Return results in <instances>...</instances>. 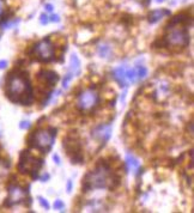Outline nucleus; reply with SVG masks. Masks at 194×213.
Masks as SVG:
<instances>
[{
	"mask_svg": "<svg viewBox=\"0 0 194 213\" xmlns=\"http://www.w3.org/2000/svg\"><path fill=\"white\" fill-rule=\"evenodd\" d=\"M6 96L11 102L21 105H30L33 103V88L24 73L11 72L9 74L6 79Z\"/></svg>",
	"mask_w": 194,
	"mask_h": 213,
	"instance_id": "nucleus-1",
	"label": "nucleus"
},
{
	"mask_svg": "<svg viewBox=\"0 0 194 213\" xmlns=\"http://www.w3.org/2000/svg\"><path fill=\"white\" fill-rule=\"evenodd\" d=\"M119 184V177L114 175L109 165L101 161V163L91 171H89L83 178V192H90L94 189H113Z\"/></svg>",
	"mask_w": 194,
	"mask_h": 213,
	"instance_id": "nucleus-2",
	"label": "nucleus"
},
{
	"mask_svg": "<svg viewBox=\"0 0 194 213\" xmlns=\"http://www.w3.org/2000/svg\"><path fill=\"white\" fill-rule=\"evenodd\" d=\"M55 137H56V128L54 127H48L46 129L42 128L34 132L29 137V145L43 153H47L52 149Z\"/></svg>",
	"mask_w": 194,
	"mask_h": 213,
	"instance_id": "nucleus-3",
	"label": "nucleus"
},
{
	"mask_svg": "<svg viewBox=\"0 0 194 213\" xmlns=\"http://www.w3.org/2000/svg\"><path fill=\"white\" fill-rule=\"evenodd\" d=\"M43 163H45L43 159H40V158L31 156L29 151H23L21 153L18 169L21 173L28 174V175L31 176V178L37 180L40 177L38 173H40L41 168L43 166Z\"/></svg>",
	"mask_w": 194,
	"mask_h": 213,
	"instance_id": "nucleus-4",
	"label": "nucleus"
},
{
	"mask_svg": "<svg viewBox=\"0 0 194 213\" xmlns=\"http://www.w3.org/2000/svg\"><path fill=\"white\" fill-rule=\"evenodd\" d=\"M165 46L173 47H186L189 43V34L186 28L179 26L176 23H171L169 26V32L164 38Z\"/></svg>",
	"mask_w": 194,
	"mask_h": 213,
	"instance_id": "nucleus-5",
	"label": "nucleus"
},
{
	"mask_svg": "<svg viewBox=\"0 0 194 213\" xmlns=\"http://www.w3.org/2000/svg\"><path fill=\"white\" fill-rule=\"evenodd\" d=\"M98 103H99V95L92 88L82 91L77 97V108L83 113L92 112L95 108H97Z\"/></svg>",
	"mask_w": 194,
	"mask_h": 213,
	"instance_id": "nucleus-6",
	"label": "nucleus"
},
{
	"mask_svg": "<svg viewBox=\"0 0 194 213\" xmlns=\"http://www.w3.org/2000/svg\"><path fill=\"white\" fill-rule=\"evenodd\" d=\"M34 55L38 61L50 63L55 59L54 46L49 38H45L34 46Z\"/></svg>",
	"mask_w": 194,
	"mask_h": 213,
	"instance_id": "nucleus-7",
	"label": "nucleus"
},
{
	"mask_svg": "<svg viewBox=\"0 0 194 213\" xmlns=\"http://www.w3.org/2000/svg\"><path fill=\"white\" fill-rule=\"evenodd\" d=\"M62 146L65 147V150L67 151L68 154H72L71 161L74 164H83L84 163V156L82 153V144L76 140V139L67 137L64 140Z\"/></svg>",
	"mask_w": 194,
	"mask_h": 213,
	"instance_id": "nucleus-8",
	"label": "nucleus"
},
{
	"mask_svg": "<svg viewBox=\"0 0 194 213\" xmlns=\"http://www.w3.org/2000/svg\"><path fill=\"white\" fill-rule=\"evenodd\" d=\"M26 198V190L19 186H11L9 188V198L6 199V205L7 206H13L23 202Z\"/></svg>",
	"mask_w": 194,
	"mask_h": 213,
	"instance_id": "nucleus-9",
	"label": "nucleus"
},
{
	"mask_svg": "<svg viewBox=\"0 0 194 213\" xmlns=\"http://www.w3.org/2000/svg\"><path fill=\"white\" fill-rule=\"evenodd\" d=\"M91 137L99 141V143H107L111 137V126L110 125H99L94 128L91 132Z\"/></svg>",
	"mask_w": 194,
	"mask_h": 213,
	"instance_id": "nucleus-10",
	"label": "nucleus"
},
{
	"mask_svg": "<svg viewBox=\"0 0 194 213\" xmlns=\"http://www.w3.org/2000/svg\"><path fill=\"white\" fill-rule=\"evenodd\" d=\"M126 66H119L116 67L114 71H113V77L114 79L118 82V84L122 86V88H126L128 84L126 82Z\"/></svg>",
	"mask_w": 194,
	"mask_h": 213,
	"instance_id": "nucleus-11",
	"label": "nucleus"
},
{
	"mask_svg": "<svg viewBox=\"0 0 194 213\" xmlns=\"http://www.w3.org/2000/svg\"><path fill=\"white\" fill-rule=\"evenodd\" d=\"M126 166H127V170L131 171L132 174H138V171L140 169V163L134 156L127 154L126 156Z\"/></svg>",
	"mask_w": 194,
	"mask_h": 213,
	"instance_id": "nucleus-12",
	"label": "nucleus"
},
{
	"mask_svg": "<svg viewBox=\"0 0 194 213\" xmlns=\"http://www.w3.org/2000/svg\"><path fill=\"white\" fill-rule=\"evenodd\" d=\"M40 78L43 79L49 85H55L59 80V75L54 71H42L40 73Z\"/></svg>",
	"mask_w": 194,
	"mask_h": 213,
	"instance_id": "nucleus-13",
	"label": "nucleus"
},
{
	"mask_svg": "<svg viewBox=\"0 0 194 213\" xmlns=\"http://www.w3.org/2000/svg\"><path fill=\"white\" fill-rule=\"evenodd\" d=\"M169 14L170 11H168V10H163V9L155 10V11H152L149 14V22H150V24H155V23H157L158 21H161L163 17L169 16Z\"/></svg>",
	"mask_w": 194,
	"mask_h": 213,
	"instance_id": "nucleus-14",
	"label": "nucleus"
},
{
	"mask_svg": "<svg viewBox=\"0 0 194 213\" xmlns=\"http://www.w3.org/2000/svg\"><path fill=\"white\" fill-rule=\"evenodd\" d=\"M126 82L127 84H135L139 80L138 78V73H137V68L135 67H132V68H126Z\"/></svg>",
	"mask_w": 194,
	"mask_h": 213,
	"instance_id": "nucleus-15",
	"label": "nucleus"
},
{
	"mask_svg": "<svg viewBox=\"0 0 194 213\" xmlns=\"http://www.w3.org/2000/svg\"><path fill=\"white\" fill-rule=\"evenodd\" d=\"M70 72L73 75H78L80 73V61L76 54L71 56V65H70Z\"/></svg>",
	"mask_w": 194,
	"mask_h": 213,
	"instance_id": "nucleus-16",
	"label": "nucleus"
},
{
	"mask_svg": "<svg viewBox=\"0 0 194 213\" xmlns=\"http://www.w3.org/2000/svg\"><path fill=\"white\" fill-rule=\"evenodd\" d=\"M97 53H98V55H99L101 58H108L110 55V53H111V48H110L109 44L103 43V44H101V46L97 48Z\"/></svg>",
	"mask_w": 194,
	"mask_h": 213,
	"instance_id": "nucleus-17",
	"label": "nucleus"
},
{
	"mask_svg": "<svg viewBox=\"0 0 194 213\" xmlns=\"http://www.w3.org/2000/svg\"><path fill=\"white\" fill-rule=\"evenodd\" d=\"M137 73H138V78L139 80H143L144 78H146L147 75V68L144 67V66H137Z\"/></svg>",
	"mask_w": 194,
	"mask_h": 213,
	"instance_id": "nucleus-18",
	"label": "nucleus"
},
{
	"mask_svg": "<svg viewBox=\"0 0 194 213\" xmlns=\"http://www.w3.org/2000/svg\"><path fill=\"white\" fill-rule=\"evenodd\" d=\"M73 77H74V75H73L71 72H68L67 74L64 77V80H62V88L64 89L68 88V84H70V82L73 79Z\"/></svg>",
	"mask_w": 194,
	"mask_h": 213,
	"instance_id": "nucleus-19",
	"label": "nucleus"
},
{
	"mask_svg": "<svg viewBox=\"0 0 194 213\" xmlns=\"http://www.w3.org/2000/svg\"><path fill=\"white\" fill-rule=\"evenodd\" d=\"M37 199H38V202H40V205L45 208V210H49V207H50V205L48 203V201L46 200L45 198H42V196H37Z\"/></svg>",
	"mask_w": 194,
	"mask_h": 213,
	"instance_id": "nucleus-20",
	"label": "nucleus"
},
{
	"mask_svg": "<svg viewBox=\"0 0 194 213\" xmlns=\"http://www.w3.org/2000/svg\"><path fill=\"white\" fill-rule=\"evenodd\" d=\"M64 207H65L64 201H61V200H55V201H54V208H55V210L64 211Z\"/></svg>",
	"mask_w": 194,
	"mask_h": 213,
	"instance_id": "nucleus-21",
	"label": "nucleus"
},
{
	"mask_svg": "<svg viewBox=\"0 0 194 213\" xmlns=\"http://www.w3.org/2000/svg\"><path fill=\"white\" fill-rule=\"evenodd\" d=\"M40 23H41L42 25H47L49 23V17L46 14V13L41 14V17H40Z\"/></svg>",
	"mask_w": 194,
	"mask_h": 213,
	"instance_id": "nucleus-22",
	"label": "nucleus"
},
{
	"mask_svg": "<svg viewBox=\"0 0 194 213\" xmlns=\"http://www.w3.org/2000/svg\"><path fill=\"white\" fill-rule=\"evenodd\" d=\"M30 127V122L29 121H22L21 124H19V128L21 129H28Z\"/></svg>",
	"mask_w": 194,
	"mask_h": 213,
	"instance_id": "nucleus-23",
	"label": "nucleus"
},
{
	"mask_svg": "<svg viewBox=\"0 0 194 213\" xmlns=\"http://www.w3.org/2000/svg\"><path fill=\"white\" fill-rule=\"evenodd\" d=\"M49 22H55V23H59L60 22V17L58 14H52L50 18H49Z\"/></svg>",
	"mask_w": 194,
	"mask_h": 213,
	"instance_id": "nucleus-24",
	"label": "nucleus"
},
{
	"mask_svg": "<svg viewBox=\"0 0 194 213\" xmlns=\"http://www.w3.org/2000/svg\"><path fill=\"white\" fill-rule=\"evenodd\" d=\"M45 9H46L47 12H53V11H54V6H53L52 4H46V5H45Z\"/></svg>",
	"mask_w": 194,
	"mask_h": 213,
	"instance_id": "nucleus-25",
	"label": "nucleus"
},
{
	"mask_svg": "<svg viewBox=\"0 0 194 213\" xmlns=\"http://www.w3.org/2000/svg\"><path fill=\"white\" fill-rule=\"evenodd\" d=\"M53 161L58 164V165H60V157H59L56 153H54V154H53Z\"/></svg>",
	"mask_w": 194,
	"mask_h": 213,
	"instance_id": "nucleus-26",
	"label": "nucleus"
},
{
	"mask_svg": "<svg viewBox=\"0 0 194 213\" xmlns=\"http://www.w3.org/2000/svg\"><path fill=\"white\" fill-rule=\"evenodd\" d=\"M6 66H7V61L6 60H0V70L6 68Z\"/></svg>",
	"mask_w": 194,
	"mask_h": 213,
	"instance_id": "nucleus-27",
	"label": "nucleus"
},
{
	"mask_svg": "<svg viewBox=\"0 0 194 213\" xmlns=\"http://www.w3.org/2000/svg\"><path fill=\"white\" fill-rule=\"evenodd\" d=\"M42 182H47L49 180V174H46V175H43V176H41V177H38Z\"/></svg>",
	"mask_w": 194,
	"mask_h": 213,
	"instance_id": "nucleus-28",
	"label": "nucleus"
},
{
	"mask_svg": "<svg viewBox=\"0 0 194 213\" xmlns=\"http://www.w3.org/2000/svg\"><path fill=\"white\" fill-rule=\"evenodd\" d=\"M66 188H67V192L70 193L71 190H72V181H68L67 182V186H66Z\"/></svg>",
	"mask_w": 194,
	"mask_h": 213,
	"instance_id": "nucleus-29",
	"label": "nucleus"
},
{
	"mask_svg": "<svg viewBox=\"0 0 194 213\" xmlns=\"http://www.w3.org/2000/svg\"><path fill=\"white\" fill-rule=\"evenodd\" d=\"M2 13H4V2L2 0H0V17L2 16Z\"/></svg>",
	"mask_w": 194,
	"mask_h": 213,
	"instance_id": "nucleus-30",
	"label": "nucleus"
},
{
	"mask_svg": "<svg viewBox=\"0 0 194 213\" xmlns=\"http://www.w3.org/2000/svg\"><path fill=\"white\" fill-rule=\"evenodd\" d=\"M157 2H163V1H165V0H156Z\"/></svg>",
	"mask_w": 194,
	"mask_h": 213,
	"instance_id": "nucleus-31",
	"label": "nucleus"
},
{
	"mask_svg": "<svg viewBox=\"0 0 194 213\" xmlns=\"http://www.w3.org/2000/svg\"><path fill=\"white\" fill-rule=\"evenodd\" d=\"M139 1H142V0H139ZM147 1H149V0H147Z\"/></svg>",
	"mask_w": 194,
	"mask_h": 213,
	"instance_id": "nucleus-32",
	"label": "nucleus"
}]
</instances>
